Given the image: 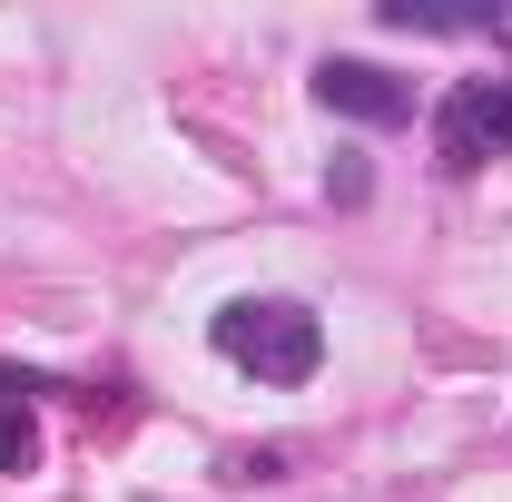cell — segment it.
Returning <instances> with one entry per match:
<instances>
[{
	"mask_svg": "<svg viewBox=\"0 0 512 502\" xmlns=\"http://www.w3.org/2000/svg\"><path fill=\"white\" fill-rule=\"evenodd\" d=\"M316 99L335 119H365V128H404L414 119V79H394V69H375V60H325Z\"/></svg>",
	"mask_w": 512,
	"mask_h": 502,
	"instance_id": "3",
	"label": "cell"
},
{
	"mask_svg": "<svg viewBox=\"0 0 512 502\" xmlns=\"http://www.w3.org/2000/svg\"><path fill=\"white\" fill-rule=\"evenodd\" d=\"M217 355L256 384H306L325 365V325L296 296H237V306L217 315Z\"/></svg>",
	"mask_w": 512,
	"mask_h": 502,
	"instance_id": "1",
	"label": "cell"
},
{
	"mask_svg": "<svg viewBox=\"0 0 512 502\" xmlns=\"http://www.w3.org/2000/svg\"><path fill=\"white\" fill-rule=\"evenodd\" d=\"M30 463H40V424H30V404L0 394V473H30Z\"/></svg>",
	"mask_w": 512,
	"mask_h": 502,
	"instance_id": "4",
	"label": "cell"
},
{
	"mask_svg": "<svg viewBox=\"0 0 512 502\" xmlns=\"http://www.w3.org/2000/svg\"><path fill=\"white\" fill-rule=\"evenodd\" d=\"M434 148H444V168L503 158L512 148V79H463V89L444 99V119H434Z\"/></svg>",
	"mask_w": 512,
	"mask_h": 502,
	"instance_id": "2",
	"label": "cell"
}]
</instances>
